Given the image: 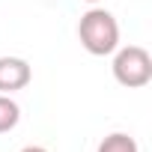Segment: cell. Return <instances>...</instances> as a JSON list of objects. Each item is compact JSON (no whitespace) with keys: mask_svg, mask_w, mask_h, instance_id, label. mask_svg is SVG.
Listing matches in <instances>:
<instances>
[{"mask_svg":"<svg viewBox=\"0 0 152 152\" xmlns=\"http://www.w3.org/2000/svg\"><path fill=\"white\" fill-rule=\"evenodd\" d=\"M78 39L93 57H107L119 48V24L107 9H90L78 21Z\"/></svg>","mask_w":152,"mask_h":152,"instance_id":"1","label":"cell"},{"mask_svg":"<svg viewBox=\"0 0 152 152\" xmlns=\"http://www.w3.org/2000/svg\"><path fill=\"white\" fill-rule=\"evenodd\" d=\"M113 78L128 90L146 87L152 81V57H149V51L140 48V45L116 48V54H113Z\"/></svg>","mask_w":152,"mask_h":152,"instance_id":"2","label":"cell"},{"mask_svg":"<svg viewBox=\"0 0 152 152\" xmlns=\"http://www.w3.org/2000/svg\"><path fill=\"white\" fill-rule=\"evenodd\" d=\"M33 78V69L27 60L21 57H0V93L9 96V93H18L30 84Z\"/></svg>","mask_w":152,"mask_h":152,"instance_id":"3","label":"cell"},{"mask_svg":"<svg viewBox=\"0 0 152 152\" xmlns=\"http://www.w3.org/2000/svg\"><path fill=\"white\" fill-rule=\"evenodd\" d=\"M96 152H140V146H137V140H134L131 134L113 131V134H107V137L99 143Z\"/></svg>","mask_w":152,"mask_h":152,"instance_id":"4","label":"cell"},{"mask_svg":"<svg viewBox=\"0 0 152 152\" xmlns=\"http://www.w3.org/2000/svg\"><path fill=\"white\" fill-rule=\"evenodd\" d=\"M18 119H21V107H18L9 96L0 93V134L12 131V128L18 125Z\"/></svg>","mask_w":152,"mask_h":152,"instance_id":"5","label":"cell"},{"mask_svg":"<svg viewBox=\"0 0 152 152\" xmlns=\"http://www.w3.org/2000/svg\"><path fill=\"white\" fill-rule=\"evenodd\" d=\"M21 152H48V149H45V146H24Z\"/></svg>","mask_w":152,"mask_h":152,"instance_id":"6","label":"cell"},{"mask_svg":"<svg viewBox=\"0 0 152 152\" xmlns=\"http://www.w3.org/2000/svg\"><path fill=\"white\" fill-rule=\"evenodd\" d=\"M84 3H102V0H84Z\"/></svg>","mask_w":152,"mask_h":152,"instance_id":"7","label":"cell"}]
</instances>
